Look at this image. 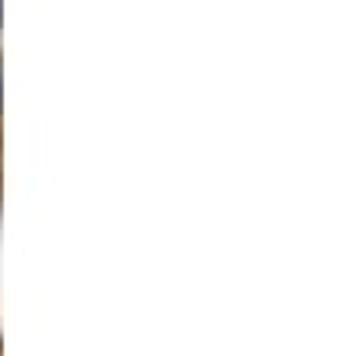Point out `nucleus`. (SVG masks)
<instances>
[{
	"mask_svg": "<svg viewBox=\"0 0 360 356\" xmlns=\"http://www.w3.org/2000/svg\"><path fill=\"white\" fill-rule=\"evenodd\" d=\"M0 108H4V69H0Z\"/></svg>",
	"mask_w": 360,
	"mask_h": 356,
	"instance_id": "1",
	"label": "nucleus"
},
{
	"mask_svg": "<svg viewBox=\"0 0 360 356\" xmlns=\"http://www.w3.org/2000/svg\"><path fill=\"white\" fill-rule=\"evenodd\" d=\"M0 22H4V4H0Z\"/></svg>",
	"mask_w": 360,
	"mask_h": 356,
	"instance_id": "2",
	"label": "nucleus"
}]
</instances>
